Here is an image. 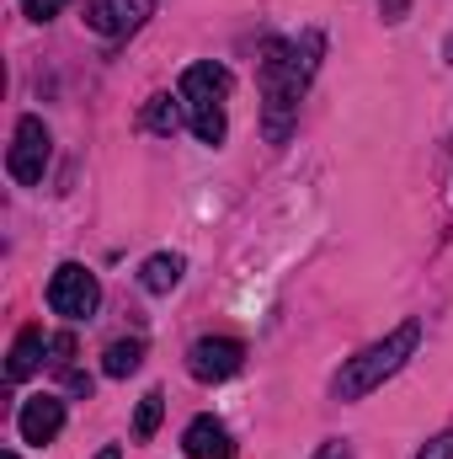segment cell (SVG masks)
<instances>
[{
	"label": "cell",
	"mask_w": 453,
	"mask_h": 459,
	"mask_svg": "<svg viewBox=\"0 0 453 459\" xmlns=\"http://www.w3.org/2000/svg\"><path fill=\"white\" fill-rule=\"evenodd\" d=\"M321 54H326V38L321 32L267 38L261 43V128H267V144H288V134L299 123L304 86H310Z\"/></svg>",
	"instance_id": "obj_1"
},
{
	"label": "cell",
	"mask_w": 453,
	"mask_h": 459,
	"mask_svg": "<svg viewBox=\"0 0 453 459\" xmlns=\"http://www.w3.org/2000/svg\"><path fill=\"white\" fill-rule=\"evenodd\" d=\"M416 347H422V321H400L395 332H384L379 342H368L357 358H346V363H341V374L331 379V395H337L341 406H346V401L373 395L384 379H395V374L416 358Z\"/></svg>",
	"instance_id": "obj_2"
},
{
	"label": "cell",
	"mask_w": 453,
	"mask_h": 459,
	"mask_svg": "<svg viewBox=\"0 0 453 459\" xmlns=\"http://www.w3.org/2000/svg\"><path fill=\"white\" fill-rule=\"evenodd\" d=\"M97 305H102V283H97V273L81 267V262H59L54 278H48V310L64 316V321H91Z\"/></svg>",
	"instance_id": "obj_3"
},
{
	"label": "cell",
	"mask_w": 453,
	"mask_h": 459,
	"mask_svg": "<svg viewBox=\"0 0 453 459\" xmlns=\"http://www.w3.org/2000/svg\"><path fill=\"white\" fill-rule=\"evenodd\" d=\"M48 155H54V139H48V123L38 113L16 117V134H11V155H5V171L21 182V187H38L43 171H48Z\"/></svg>",
	"instance_id": "obj_4"
},
{
	"label": "cell",
	"mask_w": 453,
	"mask_h": 459,
	"mask_svg": "<svg viewBox=\"0 0 453 459\" xmlns=\"http://www.w3.org/2000/svg\"><path fill=\"white\" fill-rule=\"evenodd\" d=\"M245 368V342L235 337H198L187 347V374L198 385H219V379H235Z\"/></svg>",
	"instance_id": "obj_5"
},
{
	"label": "cell",
	"mask_w": 453,
	"mask_h": 459,
	"mask_svg": "<svg viewBox=\"0 0 453 459\" xmlns=\"http://www.w3.org/2000/svg\"><path fill=\"white\" fill-rule=\"evenodd\" d=\"M229 86H235V81H229L225 65H214V59L187 65V70H182V108H187V113H214V108H225Z\"/></svg>",
	"instance_id": "obj_6"
},
{
	"label": "cell",
	"mask_w": 453,
	"mask_h": 459,
	"mask_svg": "<svg viewBox=\"0 0 453 459\" xmlns=\"http://www.w3.org/2000/svg\"><path fill=\"white\" fill-rule=\"evenodd\" d=\"M155 16V0H91L86 5V27L102 38H128Z\"/></svg>",
	"instance_id": "obj_7"
},
{
	"label": "cell",
	"mask_w": 453,
	"mask_h": 459,
	"mask_svg": "<svg viewBox=\"0 0 453 459\" xmlns=\"http://www.w3.org/2000/svg\"><path fill=\"white\" fill-rule=\"evenodd\" d=\"M16 433H21V444H32V449L54 444V438L64 433V401H59V395H32V401H21Z\"/></svg>",
	"instance_id": "obj_8"
},
{
	"label": "cell",
	"mask_w": 453,
	"mask_h": 459,
	"mask_svg": "<svg viewBox=\"0 0 453 459\" xmlns=\"http://www.w3.org/2000/svg\"><path fill=\"white\" fill-rule=\"evenodd\" d=\"M48 347H54V337H48L43 326H21V332H16V342H11V352H5V379H11V385L32 379L43 363H54V358H48Z\"/></svg>",
	"instance_id": "obj_9"
},
{
	"label": "cell",
	"mask_w": 453,
	"mask_h": 459,
	"mask_svg": "<svg viewBox=\"0 0 453 459\" xmlns=\"http://www.w3.org/2000/svg\"><path fill=\"white\" fill-rule=\"evenodd\" d=\"M182 449H187V459H235V438L219 417H192L182 433Z\"/></svg>",
	"instance_id": "obj_10"
},
{
	"label": "cell",
	"mask_w": 453,
	"mask_h": 459,
	"mask_svg": "<svg viewBox=\"0 0 453 459\" xmlns=\"http://www.w3.org/2000/svg\"><path fill=\"white\" fill-rule=\"evenodd\" d=\"M182 273H187V256L182 251H155V256H144L139 283H144V294H171L182 283Z\"/></svg>",
	"instance_id": "obj_11"
},
{
	"label": "cell",
	"mask_w": 453,
	"mask_h": 459,
	"mask_svg": "<svg viewBox=\"0 0 453 459\" xmlns=\"http://www.w3.org/2000/svg\"><path fill=\"white\" fill-rule=\"evenodd\" d=\"M139 363H144V342H139V337H117V342H107V352H102V374H107V379H128Z\"/></svg>",
	"instance_id": "obj_12"
},
{
	"label": "cell",
	"mask_w": 453,
	"mask_h": 459,
	"mask_svg": "<svg viewBox=\"0 0 453 459\" xmlns=\"http://www.w3.org/2000/svg\"><path fill=\"white\" fill-rule=\"evenodd\" d=\"M144 128H150V134H176V128H182V108H176L171 97H150V102H144Z\"/></svg>",
	"instance_id": "obj_13"
},
{
	"label": "cell",
	"mask_w": 453,
	"mask_h": 459,
	"mask_svg": "<svg viewBox=\"0 0 453 459\" xmlns=\"http://www.w3.org/2000/svg\"><path fill=\"white\" fill-rule=\"evenodd\" d=\"M160 417H166V395H160V390H150V395L139 401V417H133V438H155Z\"/></svg>",
	"instance_id": "obj_14"
},
{
	"label": "cell",
	"mask_w": 453,
	"mask_h": 459,
	"mask_svg": "<svg viewBox=\"0 0 453 459\" xmlns=\"http://www.w3.org/2000/svg\"><path fill=\"white\" fill-rule=\"evenodd\" d=\"M64 5H70V0H21V16H27V22H54Z\"/></svg>",
	"instance_id": "obj_15"
},
{
	"label": "cell",
	"mask_w": 453,
	"mask_h": 459,
	"mask_svg": "<svg viewBox=\"0 0 453 459\" xmlns=\"http://www.w3.org/2000/svg\"><path fill=\"white\" fill-rule=\"evenodd\" d=\"M416 459H453V428L438 433V438H427V449H422Z\"/></svg>",
	"instance_id": "obj_16"
},
{
	"label": "cell",
	"mask_w": 453,
	"mask_h": 459,
	"mask_svg": "<svg viewBox=\"0 0 453 459\" xmlns=\"http://www.w3.org/2000/svg\"><path fill=\"white\" fill-rule=\"evenodd\" d=\"M315 459H352V449H346V438H326V444L315 449Z\"/></svg>",
	"instance_id": "obj_17"
},
{
	"label": "cell",
	"mask_w": 453,
	"mask_h": 459,
	"mask_svg": "<svg viewBox=\"0 0 453 459\" xmlns=\"http://www.w3.org/2000/svg\"><path fill=\"white\" fill-rule=\"evenodd\" d=\"M64 385H70L75 395H91V374H81V368H70V374H64Z\"/></svg>",
	"instance_id": "obj_18"
},
{
	"label": "cell",
	"mask_w": 453,
	"mask_h": 459,
	"mask_svg": "<svg viewBox=\"0 0 453 459\" xmlns=\"http://www.w3.org/2000/svg\"><path fill=\"white\" fill-rule=\"evenodd\" d=\"M379 11H384V22H400L411 11V0H379Z\"/></svg>",
	"instance_id": "obj_19"
},
{
	"label": "cell",
	"mask_w": 453,
	"mask_h": 459,
	"mask_svg": "<svg viewBox=\"0 0 453 459\" xmlns=\"http://www.w3.org/2000/svg\"><path fill=\"white\" fill-rule=\"evenodd\" d=\"M97 459H123V449H117V444H113V449H102V455H97Z\"/></svg>",
	"instance_id": "obj_20"
},
{
	"label": "cell",
	"mask_w": 453,
	"mask_h": 459,
	"mask_svg": "<svg viewBox=\"0 0 453 459\" xmlns=\"http://www.w3.org/2000/svg\"><path fill=\"white\" fill-rule=\"evenodd\" d=\"M443 59H449V65H453V38H449V43H443Z\"/></svg>",
	"instance_id": "obj_21"
},
{
	"label": "cell",
	"mask_w": 453,
	"mask_h": 459,
	"mask_svg": "<svg viewBox=\"0 0 453 459\" xmlns=\"http://www.w3.org/2000/svg\"><path fill=\"white\" fill-rule=\"evenodd\" d=\"M5 459H16V455H5Z\"/></svg>",
	"instance_id": "obj_22"
}]
</instances>
